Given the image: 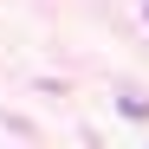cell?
I'll return each mask as SVG.
<instances>
[{
  "instance_id": "cell-1",
  "label": "cell",
  "mask_w": 149,
  "mask_h": 149,
  "mask_svg": "<svg viewBox=\"0 0 149 149\" xmlns=\"http://www.w3.org/2000/svg\"><path fill=\"white\" fill-rule=\"evenodd\" d=\"M117 110L130 117V123H149V104H143V97H117Z\"/></svg>"
},
{
  "instance_id": "cell-2",
  "label": "cell",
  "mask_w": 149,
  "mask_h": 149,
  "mask_svg": "<svg viewBox=\"0 0 149 149\" xmlns=\"http://www.w3.org/2000/svg\"><path fill=\"white\" fill-rule=\"evenodd\" d=\"M143 13H149V7H143Z\"/></svg>"
}]
</instances>
